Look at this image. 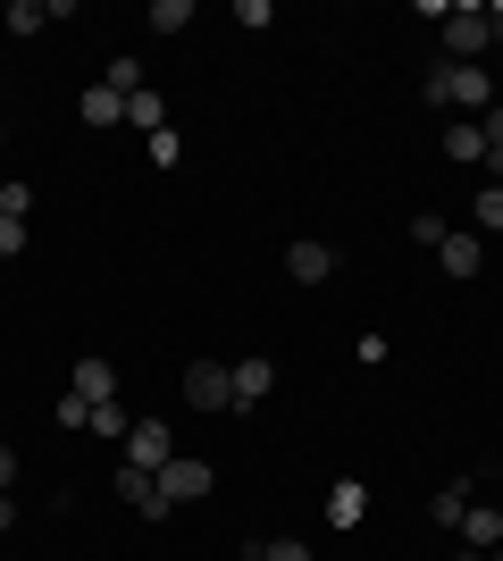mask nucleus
Segmentation results:
<instances>
[{"label": "nucleus", "mask_w": 503, "mask_h": 561, "mask_svg": "<svg viewBox=\"0 0 503 561\" xmlns=\"http://www.w3.org/2000/svg\"><path fill=\"white\" fill-rule=\"evenodd\" d=\"M101 84H110V93H144V59H126V50H118V59H110V76H101Z\"/></svg>", "instance_id": "412c9836"}, {"label": "nucleus", "mask_w": 503, "mask_h": 561, "mask_svg": "<svg viewBox=\"0 0 503 561\" xmlns=\"http://www.w3.org/2000/svg\"><path fill=\"white\" fill-rule=\"evenodd\" d=\"M252 561H311V545L302 537H268V545H252Z\"/></svg>", "instance_id": "4be33fe9"}, {"label": "nucleus", "mask_w": 503, "mask_h": 561, "mask_svg": "<svg viewBox=\"0 0 503 561\" xmlns=\"http://www.w3.org/2000/svg\"><path fill=\"white\" fill-rule=\"evenodd\" d=\"M210 486H218V469L202 461V453H176V461L160 469V494H168V503H202Z\"/></svg>", "instance_id": "20e7f679"}, {"label": "nucleus", "mask_w": 503, "mask_h": 561, "mask_svg": "<svg viewBox=\"0 0 503 561\" xmlns=\"http://www.w3.org/2000/svg\"><path fill=\"white\" fill-rule=\"evenodd\" d=\"M126 427H135V420H126L118 402H93V427H84V436H110V445H126Z\"/></svg>", "instance_id": "aec40b11"}, {"label": "nucleus", "mask_w": 503, "mask_h": 561, "mask_svg": "<svg viewBox=\"0 0 503 561\" xmlns=\"http://www.w3.org/2000/svg\"><path fill=\"white\" fill-rule=\"evenodd\" d=\"M0 218H34V185H0Z\"/></svg>", "instance_id": "393cba45"}, {"label": "nucleus", "mask_w": 503, "mask_h": 561, "mask_svg": "<svg viewBox=\"0 0 503 561\" xmlns=\"http://www.w3.org/2000/svg\"><path fill=\"white\" fill-rule=\"evenodd\" d=\"M118 494H126V512H135V519H168V512H176V503L160 494V478H151V469H126V461H118Z\"/></svg>", "instance_id": "423d86ee"}, {"label": "nucleus", "mask_w": 503, "mask_h": 561, "mask_svg": "<svg viewBox=\"0 0 503 561\" xmlns=\"http://www.w3.org/2000/svg\"><path fill=\"white\" fill-rule=\"evenodd\" d=\"M76 117H84V126H118V117H126V93H110V84H93V93L76 101Z\"/></svg>", "instance_id": "4468645a"}, {"label": "nucleus", "mask_w": 503, "mask_h": 561, "mask_svg": "<svg viewBox=\"0 0 503 561\" xmlns=\"http://www.w3.org/2000/svg\"><path fill=\"white\" fill-rule=\"evenodd\" d=\"M461 561H487V553H461Z\"/></svg>", "instance_id": "7c9ffc66"}, {"label": "nucleus", "mask_w": 503, "mask_h": 561, "mask_svg": "<svg viewBox=\"0 0 503 561\" xmlns=\"http://www.w3.org/2000/svg\"><path fill=\"white\" fill-rule=\"evenodd\" d=\"M227 386H236V411H252L277 386V360H227Z\"/></svg>", "instance_id": "0eeeda50"}, {"label": "nucleus", "mask_w": 503, "mask_h": 561, "mask_svg": "<svg viewBox=\"0 0 503 561\" xmlns=\"http://www.w3.org/2000/svg\"><path fill=\"white\" fill-rule=\"evenodd\" d=\"M286 277L294 285H328L335 277V252H328V243H294V252H286Z\"/></svg>", "instance_id": "9d476101"}, {"label": "nucleus", "mask_w": 503, "mask_h": 561, "mask_svg": "<svg viewBox=\"0 0 503 561\" xmlns=\"http://www.w3.org/2000/svg\"><path fill=\"white\" fill-rule=\"evenodd\" d=\"M487 561H503V553H487Z\"/></svg>", "instance_id": "473e14b6"}, {"label": "nucleus", "mask_w": 503, "mask_h": 561, "mask_svg": "<svg viewBox=\"0 0 503 561\" xmlns=\"http://www.w3.org/2000/svg\"><path fill=\"white\" fill-rule=\"evenodd\" d=\"M436 268H445V277H479V268H487V243H479V234H445V243H436Z\"/></svg>", "instance_id": "6e6552de"}, {"label": "nucleus", "mask_w": 503, "mask_h": 561, "mask_svg": "<svg viewBox=\"0 0 503 561\" xmlns=\"http://www.w3.org/2000/svg\"><path fill=\"white\" fill-rule=\"evenodd\" d=\"M428 101H436V110H454V117H487V110H495V76L445 59V68H428Z\"/></svg>", "instance_id": "f257e3e1"}, {"label": "nucleus", "mask_w": 503, "mask_h": 561, "mask_svg": "<svg viewBox=\"0 0 503 561\" xmlns=\"http://www.w3.org/2000/svg\"><path fill=\"white\" fill-rule=\"evenodd\" d=\"M470 494H479V486H470V478H454V486H445V494L428 503V519H436V528H461V512H470Z\"/></svg>", "instance_id": "2eb2a0df"}, {"label": "nucleus", "mask_w": 503, "mask_h": 561, "mask_svg": "<svg viewBox=\"0 0 503 561\" xmlns=\"http://www.w3.org/2000/svg\"><path fill=\"white\" fill-rule=\"evenodd\" d=\"M361 512H369V486H361V478H335L328 486V519L335 528H361Z\"/></svg>", "instance_id": "f8f14e48"}, {"label": "nucleus", "mask_w": 503, "mask_h": 561, "mask_svg": "<svg viewBox=\"0 0 503 561\" xmlns=\"http://www.w3.org/2000/svg\"><path fill=\"white\" fill-rule=\"evenodd\" d=\"M168 461H176V436H168L160 420H135V427H126V469H151V478H160Z\"/></svg>", "instance_id": "39448f33"}, {"label": "nucleus", "mask_w": 503, "mask_h": 561, "mask_svg": "<svg viewBox=\"0 0 503 561\" xmlns=\"http://www.w3.org/2000/svg\"><path fill=\"white\" fill-rule=\"evenodd\" d=\"M445 160L487 168V135H479V117H454V126H445Z\"/></svg>", "instance_id": "ddd939ff"}, {"label": "nucleus", "mask_w": 503, "mask_h": 561, "mask_svg": "<svg viewBox=\"0 0 503 561\" xmlns=\"http://www.w3.org/2000/svg\"><path fill=\"white\" fill-rule=\"evenodd\" d=\"M0 25H9V34H43L50 9H43V0H9V9H0Z\"/></svg>", "instance_id": "f3484780"}, {"label": "nucleus", "mask_w": 503, "mask_h": 561, "mask_svg": "<svg viewBox=\"0 0 503 561\" xmlns=\"http://www.w3.org/2000/svg\"><path fill=\"white\" fill-rule=\"evenodd\" d=\"M68 394H84V402H118V360H76V386Z\"/></svg>", "instance_id": "9b49d317"}, {"label": "nucleus", "mask_w": 503, "mask_h": 561, "mask_svg": "<svg viewBox=\"0 0 503 561\" xmlns=\"http://www.w3.org/2000/svg\"><path fill=\"white\" fill-rule=\"evenodd\" d=\"M445 234H454V227H445V218H436V210H420V218H411V243H428V252H436V243H445Z\"/></svg>", "instance_id": "b1692460"}, {"label": "nucleus", "mask_w": 503, "mask_h": 561, "mask_svg": "<svg viewBox=\"0 0 503 561\" xmlns=\"http://www.w3.org/2000/svg\"><path fill=\"white\" fill-rule=\"evenodd\" d=\"M461 545H470V553H503V512L495 503H470V512H461Z\"/></svg>", "instance_id": "1a4fd4ad"}, {"label": "nucleus", "mask_w": 503, "mask_h": 561, "mask_svg": "<svg viewBox=\"0 0 503 561\" xmlns=\"http://www.w3.org/2000/svg\"><path fill=\"white\" fill-rule=\"evenodd\" d=\"M50 420H59V427H93V402H84V394H59V411H50Z\"/></svg>", "instance_id": "5701e85b"}, {"label": "nucleus", "mask_w": 503, "mask_h": 561, "mask_svg": "<svg viewBox=\"0 0 503 561\" xmlns=\"http://www.w3.org/2000/svg\"><path fill=\"white\" fill-rule=\"evenodd\" d=\"M487 25H495V43H503V9H487Z\"/></svg>", "instance_id": "c756f323"}, {"label": "nucleus", "mask_w": 503, "mask_h": 561, "mask_svg": "<svg viewBox=\"0 0 503 561\" xmlns=\"http://www.w3.org/2000/svg\"><path fill=\"white\" fill-rule=\"evenodd\" d=\"M0 142H9V126H0Z\"/></svg>", "instance_id": "2f4dec72"}, {"label": "nucleus", "mask_w": 503, "mask_h": 561, "mask_svg": "<svg viewBox=\"0 0 503 561\" xmlns=\"http://www.w3.org/2000/svg\"><path fill=\"white\" fill-rule=\"evenodd\" d=\"M436 18H445V59H454V68H479L487 43H495L487 9H436Z\"/></svg>", "instance_id": "f03ea898"}, {"label": "nucleus", "mask_w": 503, "mask_h": 561, "mask_svg": "<svg viewBox=\"0 0 503 561\" xmlns=\"http://www.w3.org/2000/svg\"><path fill=\"white\" fill-rule=\"evenodd\" d=\"M9 528H18V503H9V494H0V537H9Z\"/></svg>", "instance_id": "c85d7f7f"}, {"label": "nucleus", "mask_w": 503, "mask_h": 561, "mask_svg": "<svg viewBox=\"0 0 503 561\" xmlns=\"http://www.w3.org/2000/svg\"><path fill=\"white\" fill-rule=\"evenodd\" d=\"M185 402H193V411H236L227 360H185Z\"/></svg>", "instance_id": "7ed1b4c3"}, {"label": "nucleus", "mask_w": 503, "mask_h": 561, "mask_svg": "<svg viewBox=\"0 0 503 561\" xmlns=\"http://www.w3.org/2000/svg\"><path fill=\"white\" fill-rule=\"evenodd\" d=\"M479 135H487V160H503V101L479 117Z\"/></svg>", "instance_id": "a878e982"}, {"label": "nucleus", "mask_w": 503, "mask_h": 561, "mask_svg": "<svg viewBox=\"0 0 503 561\" xmlns=\"http://www.w3.org/2000/svg\"><path fill=\"white\" fill-rule=\"evenodd\" d=\"M470 227L503 234V185H479V202H470Z\"/></svg>", "instance_id": "a211bd4d"}, {"label": "nucleus", "mask_w": 503, "mask_h": 561, "mask_svg": "<svg viewBox=\"0 0 503 561\" xmlns=\"http://www.w3.org/2000/svg\"><path fill=\"white\" fill-rule=\"evenodd\" d=\"M126 126H144V135H168V101H160V93H126Z\"/></svg>", "instance_id": "dca6fc26"}, {"label": "nucleus", "mask_w": 503, "mask_h": 561, "mask_svg": "<svg viewBox=\"0 0 503 561\" xmlns=\"http://www.w3.org/2000/svg\"><path fill=\"white\" fill-rule=\"evenodd\" d=\"M25 252V218H0V260H18Z\"/></svg>", "instance_id": "bb28decb"}, {"label": "nucleus", "mask_w": 503, "mask_h": 561, "mask_svg": "<svg viewBox=\"0 0 503 561\" xmlns=\"http://www.w3.org/2000/svg\"><path fill=\"white\" fill-rule=\"evenodd\" d=\"M9 486H18V453L0 445V494H9Z\"/></svg>", "instance_id": "cd10ccee"}, {"label": "nucleus", "mask_w": 503, "mask_h": 561, "mask_svg": "<svg viewBox=\"0 0 503 561\" xmlns=\"http://www.w3.org/2000/svg\"><path fill=\"white\" fill-rule=\"evenodd\" d=\"M193 25V0H151V34H185Z\"/></svg>", "instance_id": "6ab92c4d"}]
</instances>
